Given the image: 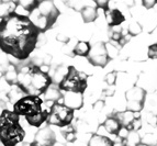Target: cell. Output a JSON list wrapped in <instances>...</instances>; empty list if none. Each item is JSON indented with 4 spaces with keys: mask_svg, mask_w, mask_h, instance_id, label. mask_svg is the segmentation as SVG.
I'll list each match as a JSON object with an SVG mask.
<instances>
[{
    "mask_svg": "<svg viewBox=\"0 0 157 146\" xmlns=\"http://www.w3.org/2000/svg\"><path fill=\"white\" fill-rule=\"evenodd\" d=\"M63 94L64 98V104L67 106L68 108L75 110H78L82 107L84 104V98L82 94H71V92H64Z\"/></svg>",
    "mask_w": 157,
    "mask_h": 146,
    "instance_id": "11",
    "label": "cell"
},
{
    "mask_svg": "<svg viewBox=\"0 0 157 146\" xmlns=\"http://www.w3.org/2000/svg\"><path fill=\"white\" fill-rule=\"evenodd\" d=\"M59 16V10L53 1H41L37 8L30 14V20L41 33L47 31L55 24Z\"/></svg>",
    "mask_w": 157,
    "mask_h": 146,
    "instance_id": "5",
    "label": "cell"
},
{
    "mask_svg": "<svg viewBox=\"0 0 157 146\" xmlns=\"http://www.w3.org/2000/svg\"><path fill=\"white\" fill-rule=\"evenodd\" d=\"M156 2L157 1H154V0H145V1H143V5H144L147 9H149V8H152V7H154V5Z\"/></svg>",
    "mask_w": 157,
    "mask_h": 146,
    "instance_id": "27",
    "label": "cell"
},
{
    "mask_svg": "<svg viewBox=\"0 0 157 146\" xmlns=\"http://www.w3.org/2000/svg\"><path fill=\"white\" fill-rule=\"evenodd\" d=\"M88 60L94 66H99L101 68L105 67V65L110 60V56L107 50V44H105L103 42H98L97 44H94L91 47Z\"/></svg>",
    "mask_w": 157,
    "mask_h": 146,
    "instance_id": "8",
    "label": "cell"
},
{
    "mask_svg": "<svg viewBox=\"0 0 157 146\" xmlns=\"http://www.w3.org/2000/svg\"><path fill=\"white\" fill-rule=\"evenodd\" d=\"M91 51V45L89 44V42L86 41H79L75 47H74V54L78 55V56H85L88 57Z\"/></svg>",
    "mask_w": 157,
    "mask_h": 146,
    "instance_id": "16",
    "label": "cell"
},
{
    "mask_svg": "<svg viewBox=\"0 0 157 146\" xmlns=\"http://www.w3.org/2000/svg\"><path fill=\"white\" fill-rule=\"evenodd\" d=\"M105 19H107L108 25L110 28L120 25L125 21V18L119 9H109L108 11H105Z\"/></svg>",
    "mask_w": 157,
    "mask_h": 146,
    "instance_id": "12",
    "label": "cell"
},
{
    "mask_svg": "<svg viewBox=\"0 0 157 146\" xmlns=\"http://www.w3.org/2000/svg\"><path fill=\"white\" fill-rule=\"evenodd\" d=\"M1 18L10 16L12 13L16 12V9L18 7V1H1Z\"/></svg>",
    "mask_w": 157,
    "mask_h": 146,
    "instance_id": "18",
    "label": "cell"
},
{
    "mask_svg": "<svg viewBox=\"0 0 157 146\" xmlns=\"http://www.w3.org/2000/svg\"><path fill=\"white\" fill-rule=\"evenodd\" d=\"M123 141L126 146H137L141 143V138H140L139 134L136 133V131H131L128 133V135L126 136L125 140H123Z\"/></svg>",
    "mask_w": 157,
    "mask_h": 146,
    "instance_id": "22",
    "label": "cell"
},
{
    "mask_svg": "<svg viewBox=\"0 0 157 146\" xmlns=\"http://www.w3.org/2000/svg\"><path fill=\"white\" fill-rule=\"evenodd\" d=\"M114 146H126V145H125V143H124L123 140H120L119 142L114 143Z\"/></svg>",
    "mask_w": 157,
    "mask_h": 146,
    "instance_id": "28",
    "label": "cell"
},
{
    "mask_svg": "<svg viewBox=\"0 0 157 146\" xmlns=\"http://www.w3.org/2000/svg\"><path fill=\"white\" fill-rule=\"evenodd\" d=\"M55 146H64L63 144H59V143H56L55 144Z\"/></svg>",
    "mask_w": 157,
    "mask_h": 146,
    "instance_id": "30",
    "label": "cell"
},
{
    "mask_svg": "<svg viewBox=\"0 0 157 146\" xmlns=\"http://www.w3.org/2000/svg\"><path fill=\"white\" fill-rule=\"evenodd\" d=\"M148 57L152 60H157V43L148 47Z\"/></svg>",
    "mask_w": 157,
    "mask_h": 146,
    "instance_id": "24",
    "label": "cell"
},
{
    "mask_svg": "<svg viewBox=\"0 0 157 146\" xmlns=\"http://www.w3.org/2000/svg\"><path fill=\"white\" fill-rule=\"evenodd\" d=\"M81 17H82L84 22H86V23L92 22V21L96 20L98 17L97 8L91 7V6H86L85 8L81 9Z\"/></svg>",
    "mask_w": 157,
    "mask_h": 146,
    "instance_id": "17",
    "label": "cell"
},
{
    "mask_svg": "<svg viewBox=\"0 0 157 146\" xmlns=\"http://www.w3.org/2000/svg\"><path fill=\"white\" fill-rule=\"evenodd\" d=\"M96 3L98 5L99 8H102L105 11L109 10V1H96Z\"/></svg>",
    "mask_w": 157,
    "mask_h": 146,
    "instance_id": "26",
    "label": "cell"
},
{
    "mask_svg": "<svg viewBox=\"0 0 157 146\" xmlns=\"http://www.w3.org/2000/svg\"><path fill=\"white\" fill-rule=\"evenodd\" d=\"M75 117L74 110L68 108L64 103L55 102L50 108V115L47 119V124L55 125L58 128H66L71 124Z\"/></svg>",
    "mask_w": 157,
    "mask_h": 146,
    "instance_id": "7",
    "label": "cell"
},
{
    "mask_svg": "<svg viewBox=\"0 0 157 146\" xmlns=\"http://www.w3.org/2000/svg\"><path fill=\"white\" fill-rule=\"evenodd\" d=\"M154 146H157V143H156V144H155V145H154Z\"/></svg>",
    "mask_w": 157,
    "mask_h": 146,
    "instance_id": "31",
    "label": "cell"
},
{
    "mask_svg": "<svg viewBox=\"0 0 157 146\" xmlns=\"http://www.w3.org/2000/svg\"><path fill=\"white\" fill-rule=\"evenodd\" d=\"M117 117H118V120L120 121V123L122 124V126H123L124 129L131 131L132 125H133V123L135 122V120H136V114L134 112H132V111H128H128L119 113V114L117 115Z\"/></svg>",
    "mask_w": 157,
    "mask_h": 146,
    "instance_id": "14",
    "label": "cell"
},
{
    "mask_svg": "<svg viewBox=\"0 0 157 146\" xmlns=\"http://www.w3.org/2000/svg\"><path fill=\"white\" fill-rule=\"evenodd\" d=\"M43 99L40 96H25L13 106V112L24 117L26 122L34 128H40L47 122L50 110L43 109Z\"/></svg>",
    "mask_w": 157,
    "mask_h": 146,
    "instance_id": "3",
    "label": "cell"
},
{
    "mask_svg": "<svg viewBox=\"0 0 157 146\" xmlns=\"http://www.w3.org/2000/svg\"><path fill=\"white\" fill-rule=\"evenodd\" d=\"M40 33V30L28 16L14 12L6 18H1V51L19 60H26L36 47Z\"/></svg>",
    "mask_w": 157,
    "mask_h": 146,
    "instance_id": "1",
    "label": "cell"
},
{
    "mask_svg": "<svg viewBox=\"0 0 157 146\" xmlns=\"http://www.w3.org/2000/svg\"><path fill=\"white\" fill-rule=\"evenodd\" d=\"M58 89L62 92L84 94L87 89V75L78 71L74 66H69L65 77L58 83Z\"/></svg>",
    "mask_w": 157,
    "mask_h": 146,
    "instance_id": "6",
    "label": "cell"
},
{
    "mask_svg": "<svg viewBox=\"0 0 157 146\" xmlns=\"http://www.w3.org/2000/svg\"><path fill=\"white\" fill-rule=\"evenodd\" d=\"M40 2H41V1H37V0H23V1H18L19 5L22 6V8L29 13V16L37 8V6L40 5Z\"/></svg>",
    "mask_w": 157,
    "mask_h": 146,
    "instance_id": "21",
    "label": "cell"
},
{
    "mask_svg": "<svg viewBox=\"0 0 157 146\" xmlns=\"http://www.w3.org/2000/svg\"><path fill=\"white\" fill-rule=\"evenodd\" d=\"M17 85L26 96H40L51 88L52 78L40 66L29 64L18 71Z\"/></svg>",
    "mask_w": 157,
    "mask_h": 146,
    "instance_id": "2",
    "label": "cell"
},
{
    "mask_svg": "<svg viewBox=\"0 0 157 146\" xmlns=\"http://www.w3.org/2000/svg\"><path fill=\"white\" fill-rule=\"evenodd\" d=\"M19 117L13 111L2 110L0 114V142L2 146H17L24 140L25 132Z\"/></svg>",
    "mask_w": 157,
    "mask_h": 146,
    "instance_id": "4",
    "label": "cell"
},
{
    "mask_svg": "<svg viewBox=\"0 0 157 146\" xmlns=\"http://www.w3.org/2000/svg\"><path fill=\"white\" fill-rule=\"evenodd\" d=\"M88 146H114V142L107 136L94 134L88 142Z\"/></svg>",
    "mask_w": 157,
    "mask_h": 146,
    "instance_id": "15",
    "label": "cell"
},
{
    "mask_svg": "<svg viewBox=\"0 0 157 146\" xmlns=\"http://www.w3.org/2000/svg\"><path fill=\"white\" fill-rule=\"evenodd\" d=\"M137 146H148V145H146V144H145V143H140Z\"/></svg>",
    "mask_w": 157,
    "mask_h": 146,
    "instance_id": "29",
    "label": "cell"
},
{
    "mask_svg": "<svg viewBox=\"0 0 157 146\" xmlns=\"http://www.w3.org/2000/svg\"><path fill=\"white\" fill-rule=\"evenodd\" d=\"M145 90L139 87H134L131 90H128L125 94L126 101H128V110L132 112H139L143 109V103L145 100Z\"/></svg>",
    "mask_w": 157,
    "mask_h": 146,
    "instance_id": "9",
    "label": "cell"
},
{
    "mask_svg": "<svg viewBox=\"0 0 157 146\" xmlns=\"http://www.w3.org/2000/svg\"><path fill=\"white\" fill-rule=\"evenodd\" d=\"M56 135L48 126L37 131L30 146H55Z\"/></svg>",
    "mask_w": 157,
    "mask_h": 146,
    "instance_id": "10",
    "label": "cell"
},
{
    "mask_svg": "<svg viewBox=\"0 0 157 146\" xmlns=\"http://www.w3.org/2000/svg\"><path fill=\"white\" fill-rule=\"evenodd\" d=\"M142 31V28L140 26L139 23H132L131 25L128 26V32L132 34V35H136Z\"/></svg>",
    "mask_w": 157,
    "mask_h": 146,
    "instance_id": "23",
    "label": "cell"
},
{
    "mask_svg": "<svg viewBox=\"0 0 157 146\" xmlns=\"http://www.w3.org/2000/svg\"><path fill=\"white\" fill-rule=\"evenodd\" d=\"M63 134L68 142H74L75 140H76V133H75V131H74L73 129H71V130H68L66 133L63 132Z\"/></svg>",
    "mask_w": 157,
    "mask_h": 146,
    "instance_id": "25",
    "label": "cell"
},
{
    "mask_svg": "<svg viewBox=\"0 0 157 146\" xmlns=\"http://www.w3.org/2000/svg\"><path fill=\"white\" fill-rule=\"evenodd\" d=\"M5 78L9 85L16 86L18 83V71L14 69V67H9L5 73Z\"/></svg>",
    "mask_w": 157,
    "mask_h": 146,
    "instance_id": "20",
    "label": "cell"
},
{
    "mask_svg": "<svg viewBox=\"0 0 157 146\" xmlns=\"http://www.w3.org/2000/svg\"><path fill=\"white\" fill-rule=\"evenodd\" d=\"M44 98L47 101L52 102V103H55V102H58V100H59L60 98H63V94H62L59 89H55L51 87V88L44 94Z\"/></svg>",
    "mask_w": 157,
    "mask_h": 146,
    "instance_id": "19",
    "label": "cell"
},
{
    "mask_svg": "<svg viewBox=\"0 0 157 146\" xmlns=\"http://www.w3.org/2000/svg\"><path fill=\"white\" fill-rule=\"evenodd\" d=\"M103 126H105L108 133L113 134V135H119L121 130L123 129V126H122V124L120 123V121L118 120L117 117H108L107 120L105 121V123H103Z\"/></svg>",
    "mask_w": 157,
    "mask_h": 146,
    "instance_id": "13",
    "label": "cell"
}]
</instances>
